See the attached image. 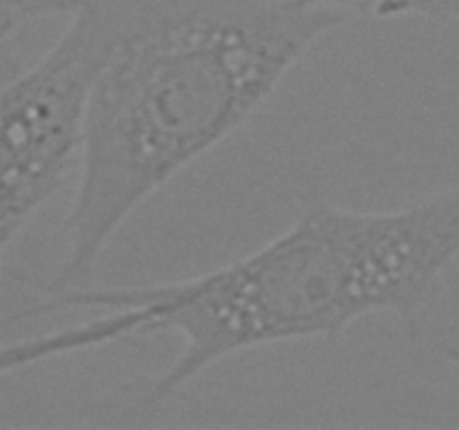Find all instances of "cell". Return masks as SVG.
<instances>
[{
	"instance_id": "6da1fadb",
	"label": "cell",
	"mask_w": 459,
	"mask_h": 430,
	"mask_svg": "<svg viewBox=\"0 0 459 430\" xmlns=\"http://www.w3.org/2000/svg\"><path fill=\"white\" fill-rule=\"evenodd\" d=\"M457 260L459 184L390 211L348 209L305 191L285 231L222 267L157 285L48 294L21 318L63 309L101 316L7 345L3 372L173 334L182 343L173 361L124 385L112 410L143 421L211 366L247 349L334 339L375 314H390L417 339Z\"/></svg>"
},
{
	"instance_id": "7a4b0ae2",
	"label": "cell",
	"mask_w": 459,
	"mask_h": 430,
	"mask_svg": "<svg viewBox=\"0 0 459 430\" xmlns=\"http://www.w3.org/2000/svg\"><path fill=\"white\" fill-rule=\"evenodd\" d=\"M112 49L48 294L85 287L126 219L231 137L343 22L314 0H101Z\"/></svg>"
},
{
	"instance_id": "3957f363",
	"label": "cell",
	"mask_w": 459,
	"mask_h": 430,
	"mask_svg": "<svg viewBox=\"0 0 459 430\" xmlns=\"http://www.w3.org/2000/svg\"><path fill=\"white\" fill-rule=\"evenodd\" d=\"M112 49V21L99 0L3 90L0 249L9 254L36 211L81 161L94 88Z\"/></svg>"
},
{
	"instance_id": "277c9868",
	"label": "cell",
	"mask_w": 459,
	"mask_h": 430,
	"mask_svg": "<svg viewBox=\"0 0 459 430\" xmlns=\"http://www.w3.org/2000/svg\"><path fill=\"white\" fill-rule=\"evenodd\" d=\"M314 3L372 21L424 18L442 25H459V0H314Z\"/></svg>"
},
{
	"instance_id": "5b68a950",
	"label": "cell",
	"mask_w": 459,
	"mask_h": 430,
	"mask_svg": "<svg viewBox=\"0 0 459 430\" xmlns=\"http://www.w3.org/2000/svg\"><path fill=\"white\" fill-rule=\"evenodd\" d=\"M99 0H0V36L9 43L22 27L52 16H79Z\"/></svg>"
},
{
	"instance_id": "8992f818",
	"label": "cell",
	"mask_w": 459,
	"mask_h": 430,
	"mask_svg": "<svg viewBox=\"0 0 459 430\" xmlns=\"http://www.w3.org/2000/svg\"><path fill=\"white\" fill-rule=\"evenodd\" d=\"M448 358H451V361L455 363V366H459V348L451 349V352H448Z\"/></svg>"
}]
</instances>
